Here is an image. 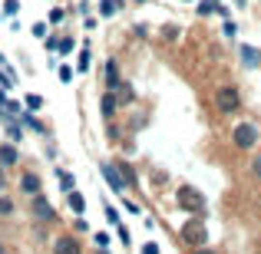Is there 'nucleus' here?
<instances>
[{"instance_id":"f257e3e1","label":"nucleus","mask_w":261,"mask_h":254,"mask_svg":"<svg viewBox=\"0 0 261 254\" xmlns=\"http://www.w3.org/2000/svg\"><path fill=\"white\" fill-rule=\"evenodd\" d=\"M175 201H179V208L188 211V215H202V211H205V198H202L192 185H182V188L175 192Z\"/></svg>"},{"instance_id":"f03ea898","label":"nucleus","mask_w":261,"mask_h":254,"mask_svg":"<svg viewBox=\"0 0 261 254\" xmlns=\"http://www.w3.org/2000/svg\"><path fill=\"white\" fill-rule=\"evenodd\" d=\"M205 238H208L205 221H202L199 215L182 224V241H185V244H192V248H205Z\"/></svg>"},{"instance_id":"7ed1b4c3","label":"nucleus","mask_w":261,"mask_h":254,"mask_svg":"<svg viewBox=\"0 0 261 254\" xmlns=\"http://www.w3.org/2000/svg\"><path fill=\"white\" fill-rule=\"evenodd\" d=\"M238 103H242V96H238L235 86H218V90H215V106H218V112L231 116V112L238 109Z\"/></svg>"},{"instance_id":"20e7f679","label":"nucleus","mask_w":261,"mask_h":254,"mask_svg":"<svg viewBox=\"0 0 261 254\" xmlns=\"http://www.w3.org/2000/svg\"><path fill=\"white\" fill-rule=\"evenodd\" d=\"M231 142L238 145V149H251V145L258 142V129L251 126V122H238V126L231 129Z\"/></svg>"},{"instance_id":"39448f33","label":"nucleus","mask_w":261,"mask_h":254,"mask_svg":"<svg viewBox=\"0 0 261 254\" xmlns=\"http://www.w3.org/2000/svg\"><path fill=\"white\" fill-rule=\"evenodd\" d=\"M53 254H79V241L70 235H63V238H56V244H53Z\"/></svg>"},{"instance_id":"423d86ee","label":"nucleus","mask_w":261,"mask_h":254,"mask_svg":"<svg viewBox=\"0 0 261 254\" xmlns=\"http://www.w3.org/2000/svg\"><path fill=\"white\" fill-rule=\"evenodd\" d=\"M33 215L40 221H53V208H50V201L43 198V195H33Z\"/></svg>"},{"instance_id":"0eeeda50","label":"nucleus","mask_w":261,"mask_h":254,"mask_svg":"<svg viewBox=\"0 0 261 254\" xmlns=\"http://www.w3.org/2000/svg\"><path fill=\"white\" fill-rule=\"evenodd\" d=\"M103 175H106V181L112 185V192H123V188H126V181H123L119 172H116V165H103Z\"/></svg>"},{"instance_id":"6e6552de","label":"nucleus","mask_w":261,"mask_h":254,"mask_svg":"<svg viewBox=\"0 0 261 254\" xmlns=\"http://www.w3.org/2000/svg\"><path fill=\"white\" fill-rule=\"evenodd\" d=\"M242 60L248 63V66H258V63H261V53L255 50V46H242Z\"/></svg>"},{"instance_id":"1a4fd4ad","label":"nucleus","mask_w":261,"mask_h":254,"mask_svg":"<svg viewBox=\"0 0 261 254\" xmlns=\"http://www.w3.org/2000/svg\"><path fill=\"white\" fill-rule=\"evenodd\" d=\"M20 185H23V192H30V195H37V192H40V179H37V175H23Z\"/></svg>"},{"instance_id":"9d476101","label":"nucleus","mask_w":261,"mask_h":254,"mask_svg":"<svg viewBox=\"0 0 261 254\" xmlns=\"http://www.w3.org/2000/svg\"><path fill=\"white\" fill-rule=\"evenodd\" d=\"M0 162L14 165V162H17V149H14V145H3V149H0Z\"/></svg>"},{"instance_id":"9b49d317","label":"nucleus","mask_w":261,"mask_h":254,"mask_svg":"<svg viewBox=\"0 0 261 254\" xmlns=\"http://www.w3.org/2000/svg\"><path fill=\"white\" fill-rule=\"evenodd\" d=\"M70 208H73L76 215H83V208H86V201H83V195H79V192H70Z\"/></svg>"},{"instance_id":"f8f14e48","label":"nucleus","mask_w":261,"mask_h":254,"mask_svg":"<svg viewBox=\"0 0 261 254\" xmlns=\"http://www.w3.org/2000/svg\"><path fill=\"white\" fill-rule=\"evenodd\" d=\"M106 79H109V90H119V76H116V63H106Z\"/></svg>"},{"instance_id":"ddd939ff","label":"nucleus","mask_w":261,"mask_h":254,"mask_svg":"<svg viewBox=\"0 0 261 254\" xmlns=\"http://www.w3.org/2000/svg\"><path fill=\"white\" fill-rule=\"evenodd\" d=\"M116 7H119V0H103V3H99V14H103V17H112Z\"/></svg>"},{"instance_id":"4468645a","label":"nucleus","mask_w":261,"mask_h":254,"mask_svg":"<svg viewBox=\"0 0 261 254\" xmlns=\"http://www.w3.org/2000/svg\"><path fill=\"white\" fill-rule=\"evenodd\" d=\"M112 112H116V99L106 92V96H103V116H112Z\"/></svg>"},{"instance_id":"2eb2a0df","label":"nucleus","mask_w":261,"mask_h":254,"mask_svg":"<svg viewBox=\"0 0 261 254\" xmlns=\"http://www.w3.org/2000/svg\"><path fill=\"white\" fill-rule=\"evenodd\" d=\"M76 66H79L83 73L90 70V50H83V53H79V63H76Z\"/></svg>"},{"instance_id":"dca6fc26","label":"nucleus","mask_w":261,"mask_h":254,"mask_svg":"<svg viewBox=\"0 0 261 254\" xmlns=\"http://www.w3.org/2000/svg\"><path fill=\"white\" fill-rule=\"evenodd\" d=\"M60 181H63L66 192H73V175H70V172H60Z\"/></svg>"},{"instance_id":"f3484780","label":"nucleus","mask_w":261,"mask_h":254,"mask_svg":"<svg viewBox=\"0 0 261 254\" xmlns=\"http://www.w3.org/2000/svg\"><path fill=\"white\" fill-rule=\"evenodd\" d=\"M212 10H218L212 0H202V3H199V14H212Z\"/></svg>"},{"instance_id":"a211bd4d","label":"nucleus","mask_w":261,"mask_h":254,"mask_svg":"<svg viewBox=\"0 0 261 254\" xmlns=\"http://www.w3.org/2000/svg\"><path fill=\"white\" fill-rule=\"evenodd\" d=\"M14 211V205H10V198H0V215H10Z\"/></svg>"},{"instance_id":"6ab92c4d","label":"nucleus","mask_w":261,"mask_h":254,"mask_svg":"<svg viewBox=\"0 0 261 254\" xmlns=\"http://www.w3.org/2000/svg\"><path fill=\"white\" fill-rule=\"evenodd\" d=\"M60 79L70 83V79H73V70H70V66H60Z\"/></svg>"},{"instance_id":"aec40b11","label":"nucleus","mask_w":261,"mask_h":254,"mask_svg":"<svg viewBox=\"0 0 261 254\" xmlns=\"http://www.w3.org/2000/svg\"><path fill=\"white\" fill-rule=\"evenodd\" d=\"M27 106H30V109H40V106H43V99H40V96H27Z\"/></svg>"},{"instance_id":"412c9836","label":"nucleus","mask_w":261,"mask_h":254,"mask_svg":"<svg viewBox=\"0 0 261 254\" xmlns=\"http://www.w3.org/2000/svg\"><path fill=\"white\" fill-rule=\"evenodd\" d=\"M73 50V40H60V53H70Z\"/></svg>"},{"instance_id":"4be33fe9","label":"nucleus","mask_w":261,"mask_h":254,"mask_svg":"<svg viewBox=\"0 0 261 254\" xmlns=\"http://www.w3.org/2000/svg\"><path fill=\"white\" fill-rule=\"evenodd\" d=\"M96 244H99V248H106V244H109V235H103V231H99V235H96Z\"/></svg>"},{"instance_id":"5701e85b","label":"nucleus","mask_w":261,"mask_h":254,"mask_svg":"<svg viewBox=\"0 0 261 254\" xmlns=\"http://www.w3.org/2000/svg\"><path fill=\"white\" fill-rule=\"evenodd\" d=\"M3 10H7V14L14 17V14H17V0H7V7H3Z\"/></svg>"},{"instance_id":"b1692460","label":"nucleus","mask_w":261,"mask_h":254,"mask_svg":"<svg viewBox=\"0 0 261 254\" xmlns=\"http://www.w3.org/2000/svg\"><path fill=\"white\" fill-rule=\"evenodd\" d=\"M106 218H109L112 224H119V215H116V208H106Z\"/></svg>"},{"instance_id":"393cba45","label":"nucleus","mask_w":261,"mask_h":254,"mask_svg":"<svg viewBox=\"0 0 261 254\" xmlns=\"http://www.w3.org/2000/svg\"><path fill=\"white\" fill-rule=\"evenodd\" d=\"M142 254H159V248H155V244L149 241V244H142Z\"/></svg>"},{"instance_id":"a878e982","label":"nucleus","mask_w":261,"mask_h":254,"mask_svg":"<svg viewBox=\"0 0 261 254\" xmlns=\"http://www.w3.org/2000/svg\"><path fill=\"white\" fill-rule=\"evenodd\" d=\"M251 172H255V175H258V179H261V159H258V162H255V165H251Z\"/></svg>"},{"instance_id":"bb28decb","label":"nucleus","mask_w":261,"mask_h":254,"mask_svg":"<svg viewBox=\"0 0 261 254\" xmlns=\"http://www.w3.org/2000/svg\"><path fill=\"white\" fill-rule=\"evenodd\" d=\"M195 254H215V251H208V248H195Z\"/></svg>"},{"instance_id":"cd10ccee","label":"nucleus","mask_w":261,"mask_h":254,"mask_svg":"<svg viewBox=\"0 0 261 254\" xmlns=\"http://www.w3.org/2000/svg\"><path fill=\"white\" fill-rule=\"evenodd\" d=\"M3 185H7V175H3V168H0V188H3Z\"/></svg>"},{"instance_id":"c85d7f7f","label":"nucleus","mask_w":261,"mask_h":254,"mask_svg":"<svg viewBox=\"0 0 261 254\" xmlns=\"http://www.w3.org/2000/svg\"><path fill=\"white\" fill-rule=\"evenodd\" d=\"M0 254H3V251H0Z\"/></svg>"}]
</instances>
